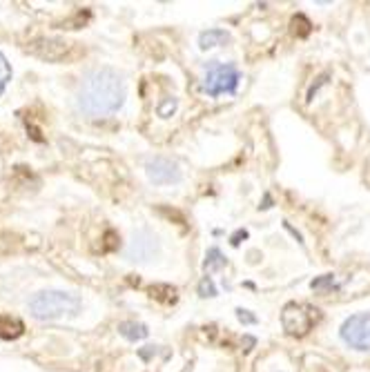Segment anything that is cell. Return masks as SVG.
Returning <instances> with one entry per match:
<instances>
[{
	"label": "cell",
	"mask_w": 370,
	"mask_h": 372,
	"mask_svg": "<svg viewBox=\"0 0 370 372\" xmlns=\"http://www.w3.org/2000/svg\"><path fill=\"white\" fill-rule=\"evenodd\" d=\"M125 103V81L110 67L89 72L79 87V105L91 118H103L120 110Z\"/></svg>",
	"instance_id": "cell-1"
},
{
	"label": "cell",
	"mask_w": 370,
	"mask_h": 372,
	"mask_svg": "<svg viewBox=\"0 0 370 372\" xmlns=\"http://www.w3.org/2000/svg\"><path fill=\"white\" fill-rule=\"evenodd\" d=\"M29 312L40 321H56L65 317H76L81 312V299L74 297L69 292L60 290H47L38 292L36 297L29 301Z\"/></svg>",
	"instance_id": "cell-2"
},
{
	"label": "cell",
	"mask_w": 370,
	"mask_h": 372,
	"mask_svg": "<svg viewBox=\"0 0 370 372\" xmlns=\"http://www.w3.org/2000/svg\"><path fill=\"white\" fill-rule=\"evenodd\" d=\"M321 312L308 303H288L281 312V325L290 337H305L319 323Z\"/></svg>",
	"instance_id": "cell-3"
},
{
	"label": "cell",
	"mask_w": 370,
	"mask_h": 372,
	"mask_svg": "<svg viewBox=\"0 0 370 372\" xmlns=\"http://www.w3.org/2000/svg\"><path fill=\"white\" fill-rule=\"evenodd\" d=\"M239 85V69L230 63H217L212 60L206 65V79L203 87L210 96H221V94H235Z\"/></svg>",
	"instance_id": "cell-4"
},
{
	"label": "cell",
	"mask_w": 370,
	"mask_h": 372,
	"mask_svg": "<svg viewBox=\"0 0 370 372\" xmlns=\"http://www.w3.org/2000/svg\"><path fill=\"white\" fill-rule=\"evenodd\" d=\"M342 339L354 350L368 352L370 350V312L352 315L342 325Z\"/></svg>",
	"instance_id": "cell-5"
},
{
	"label": "cell",
	"mask_w": 370,
	"mask_h": 372,
	"mask_svg": "<svg viewBox=\"0 0 370 372\" xmlns=\"http://www.w3.org/2000/svg\"><path fill=\"white\" fill-rule=\"evenodd\" d=\"M159 252V241L157 237L147 230H138L134 232V237L128 245V259L130 261H150L154 254Z\"/></svg>",
	"instance_id": "cell-6"
},
{
	"label": "cell",
	"mask_w": 370,
	"mask_h": 372,
	"mask_svg": "<svg viewBox=\"0 0 370 372\" xmlns=\"http://www.w3.org/2000/svg\"><path fill=\"white\" fill-rule=\"evenodd\" d=\"M147 176L152 183L157 185H169V183H179L181 181V169L174 161L157 157L147 163Z\"/></svg>",
	"instance_id": "cell-7"
},
{
	"label": "cell",
	"mask_w": 370,
	"mask_h": 372,
	"mask_svg": "<svg viewBox=\"0 0 370 372\" xmlns=\"http://www.w3.org/2000/svg\"><path fill=\"white\" fill-rule=\"evenodd\" d=\"M25 330V325L21 319H13V317H5V315H0V339H18Z\"/></svg>",
	"instance_id": "cell-8"
},
{
	"label": "cell",
	"mask_w": 370,
	"mask_h": 372,
	"mask_svg": "<svg viewBox=\"0 0 370 372\" xmlns=\"http://www.w3.org/2000/svg\"><path fill=\"white\" fill-rule=\"evenodd\" d=\"M225 43H230V34L223 32V29H208V32H203L201 38H198L201 50L219 47V45H225Z\"/></svg>",
	"instance_id": "cell-9"
},
{
	"label": "cell",
	"mask_w": 370,
	"mask_h": 372,
	"mask_svg": "<svg viewBox=\"0 0 370 372\" xmlns=\"http://www.w3.org/2000/svg\"><path fill=\"white\" fill-rule=\"evenodd\" d=\"M118 332L125 337V339H130V341H141V339L147 337V328H145L143 323H136V321H123V323H118Z\"/></svg>",
	"instance_id": "cell-10"
},
{
	"label": "cell",
	"mask_w": 370,
	"mask_h": 372,
	"mask_svg": "<svg viewBox=\"0 0 370 372\" xmlns=\"http://www.w3.org/2000/svg\"><path fill=\"white\" fill-rule=\"evenodd\" d=\"M292 34H295L297 38H305L308 34H310V29H313V25H310V21H308L303 13H297L295 18H292Z\"/></svg>",
	"instance_id": "cell-11"
},
{
	"label": "cell",
	"mask_w": 370,
	"mask_h": 372,
	"mask_svg": "<svg viewBox=\"0 0 370 372\" xmlns=\"http://www.w3.org/2000/svg\"><path fill=\"white\" fill-rule=\"evenodd\" d=\"M223 266H225V259H223L219 247H212V250H208L206 261H203V268L206 270H217V268H223Z\"/></svg>",
	"instance_id": "cell-12"
},
{
	"label": "cell",
	"mask_w": 370,
	"mask_h": 372,
	"mask_svg": "<svg viewBox=\"0 0 370 372\" xmlns=\"http://www.w3.org/2000/svg\"><path fill=\"white\" fill-rule=\"evenodd\" d=\"M9 81H11V67L7 63V58L0 54V94L5 91V87H7Z\"/></svg>",
	"instance_id": "cell-13"
},
{
	"label": "cell",
	"mask_w": 370,
	"mask_h": 372,
	"mask_svg": "<svg viewBox=\"0 0 370 372\" xmlns=\"http://www.w3.org/2000/svg\"><path fill=\"white\" fill-rule=\"evenodd\" d=\"M198 294H201V297H217V288H214L210 276L201 278V283H198Z\"/></svg>",
	"instance_id": "cell-14"
},
{
	"label": "cell",
	"mask_w": 370,
	"mask_h": 372,
	"mask_svg": "<svg viewBox=\"0 0 370 372\" xmlns=\"http://www.w3.org/2000/svg\"><path fill=\"white\" fill-rule=\"evenodd\" d=\"M313 288H315V290H332V288H337V286H335L332 274H326V276H321V278H315Z\"/></svg>",
	"instance_id": "cell-15"
},
{
	"label": "cell",
	"mask_w": 370,
	"mask_h": 372,
	"mask_svg": "<svg viewBox=\"0 0 370 372\" xmlns=\"http://www.w3.org/2000/svg\"><path fill=\"white\" fill-rule=\"evenodd\" d=\"M174 110H176V98H167V101L159 107V114H161V116H169Z\"/></svg>",
	"instance_id": "cell-16"
},
{
	"label": "cell",
	"mask_w": 370,
	"mask_h": 372,
	"mask_svg": "<svg viewBox=\"0 0 370 372\" xmlns=\"http://www.w3.org/2000/svg\"><path fill=\"white\" fill-rule=\"evenodd\" d=\"M237 315H239V319H241V321H245V323H254V321H257L254 317H250V315H248V310H237Z\"/></svg>",
	"instance_id": "cell-17"
},
{
	"label": "cell",
	"mask_w": 370,
	"mask_h": 372,
	"mask_svg": "<svg viewBox=\"0 0 370 372\" xmlns=\"http://www.w3.org/2000/svg\"><path fill=\"white\" fill-rule=\"evenodd\" d=\"M241 237L245 239V237H248V232H245V230H239V232H237V235L232 237V245H239V243H241V241H239Z\"/></svg>",
	"instance_id": "cell-18"
}]
</instances>
